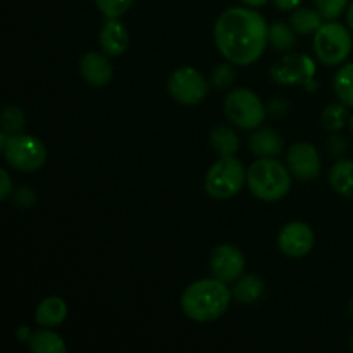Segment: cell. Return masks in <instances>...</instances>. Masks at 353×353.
I'll use <instances>...</instances> for the list:
<instances>
[{
  "mask_svg": "<svg viewBox=\"0 0 353 353\" xmlns=\"http://www.w3.org/2000/svg\"><path fill=\"white\" fill-rule=\"evenodd\" d=\"M286 165L296 179L312 181L321 174L319 152L312 143H307V141L293 143L286 154Z\"/></svg>",
  "mask_w": 353,
  "mask_h": 353,
  "instance_id": "12",
  "label": "cell"
},
{
  "mask_svg": "<svg viewBox=\"0 0 353 353\" xmlns=\"http://www.w3.org/2000/svg\"><path fill=\"white\" fill-rule=\"evenodd\" d=\"M210 143L219 157H233L240 150V137L230 126H216L210 131Z\"/></svg>",
  "mask_w": 353,
  "mask_h": 353,
  "instance_id": "20",
  "label": "cell"
},
{
  "mask_svg": "<svg viewBox=\"0 0 353 353\" xmlns=\"http://www.w3.org/2000/svg\"><path fill=\"white\" fill-rule=\"evenodd\" d=\"M279 10H295L302 6V0H272Z\"/></svg>",
  "mask_w": 353,
  "mask_h": 353,
  "instance_id": "33",
  "label": "cell"
},
{
  "mask_svg": "<svg viewBox=\"0 0 353 353\" xmlns=\"http://www.w3.org/2000/svg\"><path fill=\"white\" fill-rule=\"evenodd\" d=\"M347 24L348 28H350V31L353 33V2L348 6L347 9Z\"/></svg>",
  "mask_w": 353,
  "mask_h": 353,
  "instance_id": "36",
  "label": "cell"
},
{
  "mask_svg": "<svg viewBox=\"0 0 353 353\" xmlns=\"http://www.w3.org/2000/svg\"><path fill=\"white\" fill-rule=\"evenodd\" d=\"M2 152L7 165L19 172H37L47 162V148L43 141L28 133L9 137Z\"/></svg>",
  "mask_w": 353,
  "mask_h": 353,
  "instance_id": "7",
  "label": "cell"
},
{
  "mask_svg": "<svg viewBox=\"0 0 353 353\" xmlns=\"http://www.w3.org/2000/svg\"><path fill=\"white\" fill-rule=\"evenodd\" d=\"M317 65L305 54H288L271 68V78L279 85H302L309 92L317 88Z\"/></svg>",
  "mask_w": 353,
  "mask_h": 353,
  "instance_id": "9",
  "label": "cell"
},
{
  "mask_svg": "<svg viewBox=\"0 0 353 353\" xmlns=\"http://www.w3.org/2000/svg\"><path fill=\"white\" fill-rule=\"evenodd\" d=\"M269 45L279 52H290L296 45V33L292 24H286L283 21L269 26Z\"/></svg>",
  "mask_w": 353,
  "mask_h": 353,
  "instance_id": "23",
  "label": "cell"
},
{
  "mask_svg": "<svg viewBox=\"0 0 353 353\" xmlns=\"http://www.w3.org/2000/svg\"><path fill=\"white\" fill-rule=\"evenodd\" d=\"M314 3L324 21H336L348 9V0H314Z\"/></svg>",
  "mask_w": 353,
  "mask_h": 353,
  "instance_id": "27",
  "label": "cell"
},
{
  "mask_svg": "<svg viewBox=\"0 0 353 353\" xmlns=\"http://www.w3.org/2000/svg\"><path fill=\"white\" fill-rule=\"evenodd\" d=\"M231 288L217 278H203L193 281L183 292L179 305L183 314L193 323H212L223 317L230 309Z\"/></svg>",
  "mask_w": 353,
  "mask_h": 353,
  "instance_id": "2",
  "label": "cell"
},
{
  "mask_svg": "<svg viewBox=\"0 0 353 353\" xmlns=\"http://www.w3.org/2000/svg\"><path fill=\"white\" fill-rule=\"evenodd\" d=\"M241 2H243L245 6H248V7H254V9H257V7H262V6H265V3H268L269 0H241Z\"/></svg>",
  "mask_w": 353,
  "mask_h": 353,
  "instance_id": "35",
  "label": "cell"
},
{
  "mask_svg": "<svg viewBox=\"0 0 353 353\" xmlns=\"http://www.w3.org/2000/svg\"><path fill=\"white\" fill-rule=\"evenodd\" d=\"M350 130H352V134H353V116L350 117Z\"/></svg>",
  "mask_w": 353,
  "mask_h": 353,
  "instance_id": "38",
  "label": "cell"
},
{
  "mask_svg": "<svg viewBox=\"0 0 353 353\" xmlns=\"http://www.w3.org/2000/svg\"><path fill=\"white\" fill-rule=\"evenodd\" d=\"M243 254L231 243H221L212 250L209 259V269L214 278L221 279L224 283H234L241 274H245Z\"/></svg>",
  "mask_w": 353,
  "mask_h": 353,
  "instance_id": "10",
  "label": "cell"
},
{
  "mask_svg": "<svg viewBox=\"0 0 353 353\" xmlns=\"http://www.w3.org/2000/svg\"><path fill=\"white\" fill-rule=\"evenodd\" d=\"M100 48L110 57H119L128 50L130 33L119 19H107L99 34Z\"/></svg>",
  "mask_w": 353,
  "mask_h": 353,
  "instance_id": "14",
  "label": "cell"
},
{
  "mask_svg": "<svg viewBox=\"0 0 353 353\" xmlns=\"http://www.w3.org/2000/svg\"><path fill=\"white\" fill-rule=\"evenodd\" d=\"M324 19L317 9H310V7H302L292 10L290 16V24L295 30L296 34H314L321 26H323Z\"/></svg>",
  "mask_w": 353,
  "mask_h": 353,
  "instance_id": "21",
  "label": "cell"
},
{
  "mask_svg": "<svg viewBox=\"0 0 353 353\" xmlns=\"http://www.w3.org/2000/svg\"><path fill=\"white\" fill-rule=\"evenodd\" d=\"M312 228L302 221H292L285 224L278 234V247L283 255L290 259H302L314 248Z\"/></svg>",
  "mask_w": 353,
  "mask_h": 353,
  "instance_id": "11",
  "label": "cell"
},
{
  "mask_svg": "<svg viewBox=\"0 0 353 353\" xmlns=\"http://www.w3.org/2000/svg\"><path fill=\"white\" fill-rule=\"evenodd\" d=\"M247 185V169L233 157H219L214 162L203 178V188L207 195L216 200H230L236 196Z\"/></svg>",
  "mask_w": 353,
  "mask_h": 353,
  "instance_id": "4",
  "label": "cell"
},
{
  "mask_svg": "<svg viewBox=\"0 0 353 353\" xmlns=\"http://www.w3.org/2000/svg\"><path fill=\"white\" fill-rule=\"evenodd\" d=\"M168 90L179 105L195 107L209 95V83L199 69L183 65L171 72L168 79Z\"/></svg>",
  "mask_w": 353,
  "mask_h": 353,
  "instance_id": "8",
  "label": "cell"
},
{
  "mask_svg": "<svg viewBox=\"0 0 353 353\" xmlns=\"http://www.w3.org/2000/svg\"><path fill=\"white\" fill-rule=\"evenodd\" d=\"M14 193V185H12V179H10L9 172L6 169L0 171V199L6 202L9 200V196H12Z\"/></svg>",
  "mask_w": 353,
  "mask_h": 353,
  "instance_id": "30",
  "label": "cell"
},
{
  "mask_svg": "<svg viewBox=\"0 0 353 353\" xmlns=\"http://www.w3.org/2000/svg\"><path fill=\"white\" fill-rule=\"evenodd\" d=\"M350 347H352V352H353V334H352V338H350Z\"/></svg>",
  "mask_w": 353,
  "mask_h": 353,
  "instance_id": "39",
  "label": "cell"
},
{
  "mask_svg": "<svg viewBox=\"0 0 353 353\" xmlns=\"http://www.w3.org/2000/svg\"><path fill=\"white\" fill-rule=\"evenodd\" d=\"M134 0H95L97 7L107 19H119L131 9Z\"/></svg>",
  "mask_w": 353,
  "mask_h": 353,
  "instance_id": "26",
  "label": "cell"
},
{
  "mask_svg": "<svg viewBox=\"0 0 353 353\" xmlns=\"http://www.w3.org/2000/svg\"><path fill=\"white\" fill-rule=\"evenodd\" d=\"M327 150H330V154L340 157V155L345 154V150H347V140L341 138L340 134H331V138L327 140Z\"/></svg>",
  "mask_w": 353,
  "mask_h": 353,
  "instance_id": "31",
  "label": "cell"
},
{
  "mask_svg": "<svg viewBox=\"0 0 353 353\" xmlns=\"http://www.w3.org/2000/svg\"><path fill=\"white\" fill-rule=\"evenodd\" d=\"M31 333H33V331H30L28 327L23 326V327H19V330H17V338H19L21 341H28V340H30Z\"/></svg>",
  "mask_w": 353,
  "mask_h": 353,
  "instance_id": "34",
  "label": "cell"
},
{
  "mask_svg": "<svg viewBox=\"0 0 353 353\" xmlns=\"http://www.w3.org/2000/svg\"><path fill=\"white\" fill-rule=\"evenodd\" d=\"M264 281L255 274H241L231 286V295L233 300L243 305L259 302L264 295Z\"/></svg>",
  "mask_w": 353,
  "mask_h": 353,
  "instance_id": "17",
  "label": "cell"
},
{
  "mask_svg": "<svg viewBox=\"0 0 353 353\" xmlns=\"http://www.w3.org/2000/svg\"><path fill=\"white\" fill-rule=\"evenodd\" d=\"M312 47L321 64L330 65V68L345 64L353 47L350 28L336 21H326L314 33Z\"/></svg>",
  "mask_w": 353,
  "mask_h": 353,
  "instance_id": "5",
  "label": "cell"
},
{
  "mask_svg": "<svg viewBox=\"0 0 353 353\" xmlns=\"http://www.w3.org/2000/svg\"><path fill=\"white\" fill-rule=\"evenodd\" d=\"M224 112L234 126L250 131L261 128L268 116V107L252 90L233 88L224 99Z\"/></svg>",
  "mask_w": 353,
  "mask_h": 353,
  "instance_id": "6",
  "label": "cell"
},
{
  "mask_svg": "<svg viewBox=\"0 0 353 353\" xmlns=\"http://www.w3.org/2000/svg\"><path fill=\"white\" fill-rule=\"evenodd\" d=\"M348 109L350 107L345 105L343 102L330 103L321 114V124H323L324 130L330 131V133H338V131L343 130L347 123H350Z\"/></svg>",
  "mask_w": 353,
  "mask_h": 353,
  "instance_id": "22",
  "label": "cell"
},
{
  "mask_svg": "<svg viewBox=\"0 0 353 353\" xmlns=\"http://www.w3.org/2000/svg\"><path fill=\"white\" fill-rule=\"evenodd\" d=\"M12 200L14 205H17L19 209H31L37 205V193L28 186H21V188L14 190Z\"/></svg>",
  "mask_w": 353,
  "mask_h": 353,
  "instance_id": "29",
  "label": "cell"
},
{
  "mask_svg": "<svg viewBox=\"0 0 353 353\" xmlns=\"http://www.w3.org/2000/svg\"><path fill=\"white\" fill-rule=\"evenodd\" d=\"M248 147L257 157H278L283 150V138L271 128H257L250 134Z\"/></svg>",
  "mask_w": 353,
  "mask_h": 353,
  "instance_id": "16",
  "label": "cell"
},
{
  "mask_svg": "<svg viewBox=\"0 0 353 353\" xmlns=\"http://www.w3.org/2000/svg\"><path fill=\"white\" fill-rule=\"evenodd\" d=\"M2 131H6L7 134H19L23 133L24 128H26V114L23 112V109L17 105H7L2 112Z\"/></svg>",
  "mask_w": 353,
  "mask_h": 353,
  "instance_id": "25",
  "label": "cell"
},
{
  "mask_svg": "<svg viewBox=\"0 0 353 353\" xmlns=\"http://www.w3.org/2000/svg\"><path fill=\"white\" fill-rule=\"evenodd\" d=\"M234 79H236V72H234L233 64H231V62H228V64H219L212 71V83L214 86L219 90L231 88Z\"/></svg>",
  "mask_w": 353,
  "mask_h": 353,
  "instance_id": "28",
  "label": "cell"
},
{
  "mask_svg": "<svg viewBox=\"0 0 353 353\" xmlns=\"http://www.w3.org/2000/svg\"><path fill=\"white\" fill-rule=\"evenodd\" d=\"M214 41L219 54L233 65H252L264 55L269 24L254 7H230L214 24Z\"/></svg>",
  "mask_w": 353,
  "mask_h": 353,
  "instance_id": "1",
  "label": "cell"
},
{
  "mask_svg": "<svg viewBox=\"0 0 353 353\" xmlns=\"http://www.w3.org/2000/svg\"><path fill=\"white\" fill-rule=\"evenodd\" d=\"M348 312H350V316L353 317V296L350 299V302H348Z\"/></svg>",
  "mask_w": 353,
  "mask_h": 353,
  "instance_id": "37",
  "label": "cell"
},
{
  "mask_svg": "<svg viewBox=\"0 0 353 353\" xmlns=\"http://www.w3.org/2000/svg\"><path fill=\"white\" fill-rule=\"evenodd\" d=\"M247 186L262 202H279L292 190V172L276 157H259L248 168Z\"/></svg>",
  "mask_w": 353,
  "mask_h": 353,
  "instance_id": "3",
  "label": "cell"
},
{
  "mask_svg": "<svg viewBox=\"0 0 353 353\" xmlns=\"http://www.w3.org/2000/svg\"><path fill=\"white\" fill-rule=\"evenodd\" d=\"M69 307L61 296H47L34 310V323L41 327H57L68 319Z\"/></svg>",
  "mask_w": 353,
  "mask_h": 353,
  "instance_id": "15",
  "label": "cell"
},
{
  "mask_svg": "<svg viewBox=\"0 0 353 353\" xmlns=\"http://www.w3.org/2000/svg\"><path fill=\"white\" fill-rule=\"evenodd\" d=\"M327 181L338 195L345 199H353V161L340 159L327 172Z\"/></svg>",
  "mask_w": 353,
  "mask_h": 353,
  "instance_id": "18",
  "label": "cell"
},
{
  "mask_svg": "<svg viewBox=\"0 0 353 353\" xmlns=\"http://www.w3.org/2000/svg\"><path fill=\"white\" fill-rule=\"evenodd\" d=\"M333 86L340 102L353 109V62L343 64L338 69L333 79Z\"/></svg>",
  "mask_w": 353,
  "mask_h": 353,
  "instance_id": "24",
  "label": "cell"
},
{
  "mask_svg": "<svg viewBox=\"0 0 353 353\" xmlns=\"http://www.w3.org/2000/svg\"><path fill=\"white\" fill-rule=\"evenodd\" d=\"M28 348L33 353H65L68 345L61 334L52 331V327H38L28 340Z\"/></svg>",
  "mask_w": 353,
  "mask_h": 353,
  "instance_id": "19",
  "label": "cell"
},
{
  "mask_svg": "<svg viewBox=\"0 0 353 353\" xmlns=\"http://www.w3.org/2000/svg\"><path fill=\"white\" fill-rule=\"evenodd\" d=\"M79 74L88 85L102 88L112 81L114 69L110 61L107 59V54L100 52H86L79 61Z\"/></svg>",
  "mask_w": 353,
  "mask_h": 353,
  "instance_id": "13",
  "label": "cell"
},
{
  "mask_svg": "<svg viewBox=\"0 0 353 353\" xmlns=\"http://www.w3.org/2000/svg\"><path fill=\"white\" fill-rule=\"evenodd\" d=\"M265 107H268V112L276 117L285 116V114L290 110V103L286 102L285 99H272Z\"/></svg>",
  "mask_w": 353,
  "mask_h": 353,
  "instance_id": "32",
  "label": "cell"
}]
</instances>
